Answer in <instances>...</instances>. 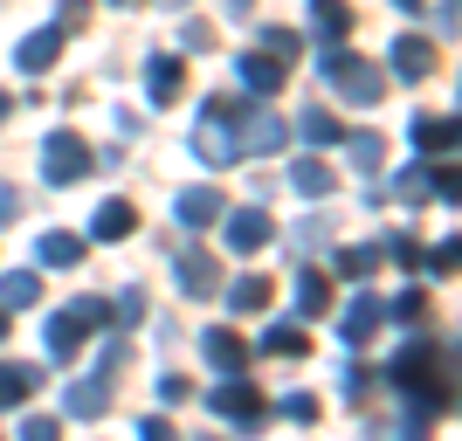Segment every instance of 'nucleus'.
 <instances>
[{
  "label": "nucleus",
  "instance_id": "obj_1",
  "mask_svg": "<svg viewBox=\"0 0 462 441\" xmlns=\"http://www.w3.org/2000/svg\"><path fill=\"white\" fill-rule=\"evenodd\" d=\"M83 159H90V152H83V138L77 132H56L49 145H42V173L56 179V187H69V179L83 173Z\"/></svg>",
  "mask_w": 462,
  "mask_h": 441
},
{
  "label": "nucleus",
  "instance_id": "obj_2",
  "mask_svg": "<svg viewBox=\"0 0 462 441\" xmlns=\"http://www.w3.org/2000/svg\"><path fill=\"white\" fill-rule=\"evenodd\" d=\"M180 221H187V228H214V221H221V193L214 187H193V193H180Z\"/></svg>",
  "mask_w": 462,
  "mask_h": 441
},
{
  "label": "nucleus",
  "instance_id": "obj_3",
  "mask_svg": "<svg viewBox=\"0 0 462 441\" xmlns=\"http://www.w3.org/2000/svg\"><path fill=\"white\" fill-rule=\"evenodd\" d=\"M263 242H270V214H235V221H228V249H242V255H249V249H263Z\"/></svg>",
  "mask_w": 462,
  "mask_h": 441
},
{
  "label": "nucleus",
  "instance_id": "obj_4",
  "mask_svg": "<svg viewBox=\"0 0 462 441\" xmlns=\"http://www.w3.org/2000/svg\"><path fill=\"white\" fill-rule=\"evenodd\" d=\"M90 234H97V242H125V234H132V207H125V200H111V207H97Z\"/></svg>",
  "mask_w": 462,
  "mask_h": 441
},
{
  "label": "nucleus",
  "instance_id": "obj_5",
  "mask_svg": "<svg viewBox=\"0 0 462 441\" xmlns=\"http://www.w3.org/2000/svg\"><path fill=\"white\" fill-rule=\"evenodd\" d=\"M28 393H35V372L28 365H0V407H21Z\"/></svg>",
  "mask_w": 462,
  "mask_h": 441
},
{
  "label": "nucleus",
  "instance_id": "obj_6",
  "mask_svg": "<svg viewBox=\"0 0 462 441\" xmlns=\"http://www.w3.org/2000/svg\"><path fill=\"white\" fill-rule=\"evenodd\" d=\"M56 49H62L56 28H49V35H28V41H21V69H49V62H56Z\"/></svg>",
  "mask_w": 462,
  "mask_h": 441
},
{
  "label": "nucleus",
  "instance_id": "obj_7",
  "mask_svg": "<svg viewBox=\"0 0 462 441\" xmlns=\"http://www.w3.org/2000/svg\"><path fill=\"white\" fill-rule=\"evenodd\" d=\"M428 62H435V49H428V41H414V35L393 49V69H401V77H428Z\"/></svg>",
  "mask_w": 462,
  "mask_h": 441
},
{
  "label": "nucleus",
  "instance_id": "obj_8",
  "mask_svg": "<svg viewBox=\"0 0 462 441\" xmlns=\"http://www.w3.org/2000/svg\"><path fill=\"white\" fill-rule=\"evenodd\" d=\"M214 407H221V414H235V421H249V414H255V393H249L242 380H228L221 393H214Z\"/></svg>",
  "mask_w": 462,
  "mask_h": 441
},
{
  "label": "nucleus",
  "instance_id": "obj_9",
  "mask_svg": "<svg viewBox=\"0 0 462 441\" xmlns=\"http://www.w3.org/2000/svg\"><path fill=\"white\" fill-rule=\"evenodd\" d=\"M180 289H193V297H208V289H214V262L187 255V262H180Z\"/></svg>",
  "mask_w": 462,
  "mask_h": 441
},
{
  "label": "nucleus",
  "instance_id": "obj_10",
  "mask_svg": "<svg viewBox=\"0 0 462 441\" xmlns=\"http://www.w3.org/2000/svg\"><path fill=\"white\" fill-rule=\"evenodd\" d=\"M145 90H152V96H173V90H180V62H173V56H159L152 69H145Z\"/></svg>",
  "mask_w": 462,
  "mask_h": 441
},
{
  "label": "nucleus",
  "instance_id": "obj_11",
  "mask_svg": "<svg viewBox=\"0 0 462 441\" xmlns=\"http://www.w3.org/2000/svg\"><path fill=\"white\" fill-rule=\"evenodd\" d=\"M373 325H380V304H373V297H366V304H352V317H346V338H352V345H359V338H366Z\"/></svg>",
  "mask_w": 462,
  "mask_h": 441
},
{
  "label": "nucleus",
  "instance_id": "obj_12",
  "mask_svg": "<svg viewBox=\"0 0 462 441\" xmlns=\"http://www.w3.org/2000/svg\"><path fill=\"white\" fill-rule=\"evenodd\" d=\"M310 21H318L325 35H346V7H338V0H310Z\"/></svg>",
  "mask_w": 462,
  "mask_h": 441
},
{
  "label": "nucleus",
  "instance_id": "obj_13",
  "mask_svg": "<svg viewBox=\"0 0 462 441\" xmlns=\"http://www.w3.org/2000/svg\"><path fill=\"white\" fill-rule=\"evenodd\" d=\"M290 179H297V193H331V173L318 166V159H304V166H297Z\"/></svg>",
  "mask_w": 462,
  "mask_h": 441
},
{
  "label": "nucleus",
  "instance_id": "obj_14",
  "mask_svg": "<svg viewBox=\"0 0 462 441\" xmlns=\"http://www.w3.org/2000/svg\"><path fill=\"white\" fill-rule=\"evenodd\" d=\"M42 262L69 269V262H77V234H49V242H42Z\"/></svg>",
  "mask_w": 462,
  "mask_h": 441
},
{
  "label": "nucleus",
  "instance_id": "obj_15",
  "mask_svg": "<svg viewBox=\"0 0 462 441\" xmlns=\"http://www.w3.org/2000/svg\"><path fill=\"white\" fill-rule=\"evenodd\" d=\"M228 297H235V310H255L263 297H270V283H263V276H242V283H235Z\"/></svg>",
  "mask_w": 462,
  "mask_h": 441
},
{
  "label": "nucleus",
  "instance_id": "obj_16",
  "mask_svg": "<svg viewBox=\"0 0 462 441\" xmlns=\"http://www.w3.org/2000/svg\"><path fill=\"white\" fill-rule=\"evenodd\" d=\"M28 297H35V276H7V283H0V304L7 310H21Z\"/></svg>",
  "mask_w": 462,
  "mask_h": 441
},
{
  "label": "nucleus",
  "instance_id": "obj_17",
  "mask_svg": "<svg viewBox=\"0 0 462 441\" xmlns=\"http://www.w3.org/2000/svg\"><path fill=\"white\" fill-rule=\"evenodd\" d=\"M249 83H255V90H276V83H283V62H276V56H270V62L255 56V62H249Z\"/></svg>",
  "mask_w": 462,
  "mask_h": 441
},
{
  "label": "nucleus",
  "instance_id": "obj_18",
  "mask_svg": "<svg viewBox=\"0 0 462 441\" xmlns=\"http://www.w3.org/2000/svg\"><path fill=\"white\" fill-rule=\"evenodd\" d=\"M208 359H221V365H242V345H235L228 331H214V338H208Z\"/></svg>",
  "mask_w": 462,
  "mask_h": 441
},
{
  "label": "nucleus",
  "instance_id": "obj_19",
  "mask_svg": "<svg viewBox=\"0 0 462 441\" xmlns=\"http://www.w3.org/2000/svg\"><path fill=\"white\" fill-rule=\"evenodd\" d=\"M97 407H104L97 386H69V414H97Z\"/></svg>",
  "mask_w": 462,
  "mask_h": 441
},
{
  "label": "nucleus",
  "instance_id": "obj_20",
  "mask_svg": "<svg viewBox=\"0 0 462 441\" xmlns=\"http://www.w3.org/2000/svg\"><path fill=\"white\" fill-rule=\"evenodd\" d=\"M263 345H270V352H304V338H297V325H276Z\"/></svg>",
  "mask_w": 462,
  "mask_h": 441
},
{
  "label": "nucleus",
  "instance_id": "obj_21",
  "mask_svg": "<svg viewBox=\"0 0 462 441\" xmlns=\"http://www.w3.org/2000/svg\"><path fill=\"white\" fill-rule=\"evenodd\" d=\"M304 138H318V145H331V138H338V124H331V117H318V111H310V117H304Z\"/></svg>",
  "mask_w": 462,
  "mask_h": 441
},
{
  "label": "nucleus",
  "instance_id": "obj_22",
  "mask_svg": "<svg viewBox=\"0 0 462 441\" xmlns=\"http://www.w3.org/2000/svg\"><path fill=\"white\" fill-rule=\"evenodd\" d=\"M56 435H62L56 421H28V427H21V441H56Z\"/></svg>",
  "mask_w": 462,
  "mask_h": 441
},
{
  "label": "nucleus",
  "instance_id": "obj_23",
  "mask_svg": "<svg viewBox=\"0 0 462 441\" xmlns=\"http://www.w3.org/2000/svg\"><path fill=\"white\" fill-rule=\"evenodd\" d=\"M138 441H180V435H173V427H159V421H145V427H138Z\"/></svg>",
  "mask_w": 462,
  "mask_h": 441
},
{
  "label": "nucleus",
  "instance_id": "obj_24",
  "mask_svg": "<svg viewBox=\"0 0 462 441\" xmlns=\"http://www.w3.org/2000/svg\"><path fill=\"white\" fill-rule=\"evenodd\" d=\"M401 7H421V0H401Z\"/></svg>",
  "mask_w": 462,
  "mask_h": 441
},
{
  "label": "nucleus",
  "instance_id": "obj_25",
  "mask_svg": "<svg viewBox=\"0 0 462 441\" xmlns=\"http://www.w3.org/2000/svg\"><path fill=\"white\" fill-rule=\"evenodd\" d=\"M166 7H180V0H166Z\"/></svg>",
  "mask_w": 462,
  "mask_h": 441
}]
</instances>
